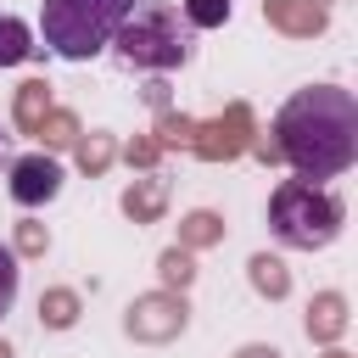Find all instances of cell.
<instances>
[{"label":"cell","mask_w":358,"mask_h":358,"mask_svg":"<svg viewBox=\"0 0 358 358\" xmlns=\"http://www.w3.org/2000/svg\"><path fill=\"white\" fill-rule=\"evenodd\" d=\"M140 0H45L39 6V34L56 56L67 62H90L95 50L112 45V34L123 28V17Z\"/></svg>","instance_id":"7a4b0ae2"},{"label":"cell","mask_w":358,"mask_h":358,"mask_svg":"<svg viewBox=\"0 0 358 358\" xmlns=\"http://www.w3.org/2000/svg\"><path fill=\"white\" fill-rule=\"evenodd\" d=\"M252 280H257V291H268V296H285V285H291L274 257H252Z\"/></svg>","instance_id":"4fadbf2b"},{"label":"cell","mask_w":358,"mask_h":358,"mask_svg":"<svg viewBox=\"0 0 358 358\" xmlns=\"http://www.w3.org/2000/svg\"><path fill=\"white\" fill-rule=\"evenodd\" d=\"M78 157H84V168H106L112 145H106V140H84V151H78Z\"/></svg>","instance_id":"ac0fdd59"},{"label":"cell","mask_w":358,"mask_h":358,"mask_svg":"<svg viewBox=\"0 0 358 358\" xmlns=\"http://www.w3.org/2000/svg\"><path fill=\"white\" fill-rule=\"evenodd\" d=\"M123 207H129V213H134V218H151V213H157V207H162V185H157V179H151V185H145V190H129V196H123Z\"/></svg>","instance_id":"9a60e30c"},{"label":"cell","mask_w":358,"mask_h":358,"mask_svg":"<svg viewBox=\"0 0 358 358\" xmlns=\"http://www.w3.org/2000/svg\"><path fill=\"white\" fill-rule=\"evenodd\" d=\"M28 50H34V45H28V28H22L17 17H0V67H17Z\"/></svg>","instance_id":"ba28073f"},{"label":"cell","mask_w":358,"mask_h":358,"mask_svg":"<svg viewBox=\"0 0 358 358\" xmlns=\"http://www.w3.org/2000/svg\"><path fill=\"white\" fill-rule=\"evenodd\" d=\"M162 280H168V285H185V280H190V257H185V252H168V257H162Z\"/></svg>","instance_id":"e0dca14e"},{"label":"cell","mask_w":358,"mask_h":358,"mask_svg":"<svg viewBox=\"0 0 358 358\" xmlns=\"http://www.w3.org/2000/svg\"><path fill=\"white\" fill-rule=\"evenodd\" d=\"M62 190V162L56 157H17L11 162V201L17 207H45L50 196Z\"/></svg>","instance_id":"5b68a950"},{"label":"cell","mask_w":358,"mask_h":358,"mask_svg":"<svg viewBox=\"0 0 358 358\" xmlns=\"http://www.w3.org/2000/svg\"><path fill=\"white\" fill-rule=\"evenodd\" d=\"M268 224L285 246H302V252L330 246L336 229H341V196H330L313 179H285L268 201Z\"/></svg>","instance_id":"277c9868"},{"label":"cell","mask_w":358,"mask_h":358,"mask_svg":"<svg viewBox=\"0 0 358 358\" xmlns=\"http://www.w3.org/2000/svg\"><path fill=\"white\" fill-rule=\"evenodd\" d=\"M213 235H218V218L213 213H190L185 218V241H213Z\"/></svg>","instance_id":"2e32d148"},{"label":"cell","mask_w":358,"mask_h":358,"mask_svg":"<svg viewBox=\"0 0 358 358\" xmlns=\"http://www.w3.org/2000/svg\"><path fill=\"white\" fill-rule=\"evenodd\" d=\"M112 45H117V56H123L129 67L168 73V67H179V62L190 56V22H185L173 6L140 0V6L123 17V28L112 34Z\"/></svg>","instance_id":"3957f363"},{"label":"cell","mask_w":358,"mask_h":358,"mask_svg":"<svg viewBox=\"0 0 358 358\" xmlns=\"http://www.w3.org/2000/svg\"><path fill=\"white\" fill-rule=\"evenodd\" d=\"M45 112H50V90H45V84H22V95H17L22 129H45Z\"/></svg>","instance_id":"52a82bcc"},{"label":"cell","mask_w":358,"mask_h":358,"mask_svg":"<svg viewBox=\"0 0 358 358\" xmlns=\"http://www.w3.org/2000/svg\"><path fill=\"white\" fill-rule=\"evenodd\" d=\"M274 157H285L302 179H336L358 157V101L352 90L313 84L296 90L274 117Z\"/></svg>","instance_id":"6da1fadb"},{"label":"cell","mask_w":358,"mask_h":358,"mask_svg":"<svg viewBox=\"0 0 358 358\" xmlns=\"http://www.w3.org/2000/svg\"><path fill=\"white\" fill-rule=\"evenodd\" d=\"M229 17V0H185V22L190 28H218Z\"/></svg>","instance_id":"7c38bea8"},{"label":"cell","mask_w":358,"mask_h":358,"mask_svg":"<svg viewBox=\"0 0 358 358\" xmlns=\"http://www.w3.org/2000/svg\"><path fill=\"white\" fill-rule=\"evenodd\" d=\"M330 358H341V352H330Z\"/></svg>","instance_id":"603a6c76"},{"label":"cell","mask_w":358,"mask_h":358,"mask_svg":"<svg viewBox=\"0 0 358 358\" xmlns=\"http://www.w3.org/2000/svg\"><path fill=\"white\" fill-rule=\"evenodd\" d=\"M0 358H11V347H6V341H0Z\"/></svg>","instance_id":"7402d4cb"},{"label":"cell","mask_w":358,"mask_h":358,"mask_svg":"<svg viewBox=\"0 0 358 358\" xmlns=\"http://www.w3.org/2000/svg\"><path fill=\"white\" fill-rule=\"evenodd\" d=\"M263 11H268L274 22H285V28H319V22H324L313 6H296V0H268Z\"/></svg>","instance_id":"30bf717a"},{"label":"cell","mask_w":358,"mask_h":358,"mask_svg":"<svg viewBox=\"0 0 358 358\" xmlns=\"http://www.w3.org/2000/svg\"><path fill=\"white\" fill-rule=\"evenodd\" d=\"M341 330V296H319V308L308 313V336H336Z\"/></svg>","instance_id":"8fae6325"},{"label":"cell","mask_w":358,"mask_h":358,"mask_svg":"<svg viewBox=\"0 0 358 358\" xmlns=\"http://www.w3.org/2000/svg\"><path fill=\"white\" fill-rule=\"evenodd\" d=\"M129 330H134V336L162 341V336L185 330V302H173V296H145V302H134V308H129Z\"/></svg>","instance_id":"8992f818"},{"label":"cell","mask_w":358,"mask_h":358,"mask_svg":"<svg viewBox=\"0 0 358 358\" xmlns=\"http://www.w3.org/2000/svg\"><path fill=\"white\" fill-rule=\"evenodd\" d=\"M39 319L56 324V330L73 324V319H78V296H73V291H50V296H39Z\"/></svg>","instance_id":"9c48e42d"},{"label":"cell","mask_w":358,"mask_h":358,"mask_svg":"<svg viewBox=\"0 0 358 358\" xmlns=\"http://www.w3.org/2000/svg\"><path fill=\"white\" fill-rule=\"evenodd\" d=\"M241 358H280V352H274V347H246Z\"/></svg>","instance_id":"44dd1931"},{"label":"cell","mask_w":358,"mask_h":358,"mask_svg":"<svg viewBox=\"0 0 358 358\" xmlns=\"http://www.w3.org/2000/svg\"><path fill=\"white\" fill-rule=\"evenodd\" d=\"M22 252H45V229L39 224H22Z\"/></svg>","instance_id":"ffe728a7"},{"label":"cell","mask_w":358,"mask_h":358,"mask_svg":"<svg viewBox=\"0 0 358 358\" xmlns=\"http://www.w3.org/2000/svg\"><path fill=\"white\" fill-rule=\"evenodd\" d=\"M17 274H22V268H17V252L0 246V319H6L11 302H17Z\"/></svg>","instance_id":"5bb4252c"},{"label":"cell","mask_w":358,"mask_h":358,"mask_svg":"<svg viewBox=\"0 0 358 358\" xmlns=\"http://www.w3.org/2000/svg\"><path fill=\"white\" fill-rule=\"evenodd\" d=\"M39 134H45V140H56V145H62V140H73V117H50V129H39Z\"/></svg>","instance_id":"d6986e66"}]
</instances>
